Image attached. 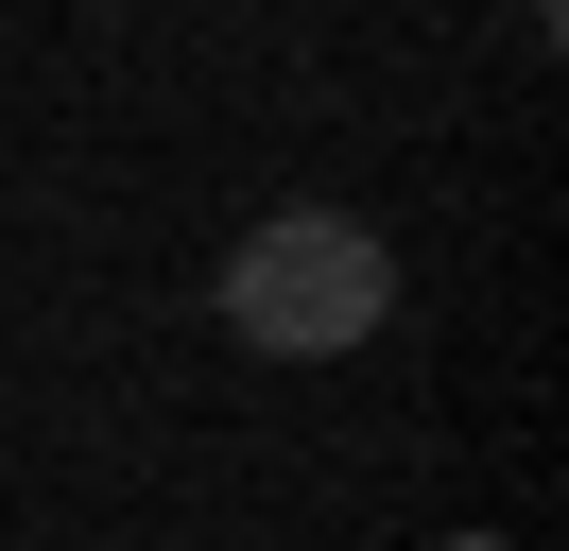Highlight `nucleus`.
<instances>
[{"label": "nucleus", "instance_id": "1", "mask_svg": "<svg viewBox=\"0 0 569 551\" xmlns=\"http://www.w3.org/2000/svg\"><path fill=\"white\" fill-rule=\"evenodd\" d=\"M208 310H224V344H259V362H346V344L397 328V241L362 224V207H277V224L224 241Z\"/></svg>", "mask_w": 569, "mask_h": 551}, {"label": "nucleus", "instance_id": "2", "mask_svg": "<svg viewBox=\"0 0 569 551\" xmlns=\"http://www.w3.org/2000/svg\"><path fill=\"white\" fill-rule=\"evenodd\" d=\"M449 551H518V534H449Z\"/></svg>", "mask_w": 569, "mask_h": 551}, {"label": "nucleus", "instance_id": "3", "mask_svg": "<svg viewBox=\"0 0 569 551\" xmlns=\"http://www.w3.org/2000/svg\"><path fill=\"white\" fill-rule=\"evenodd\" d=\"M518 18H535V34H552V0H518Z\"/></svg>", "mask_w": 569, "mask_h": 551}]
</instances>
